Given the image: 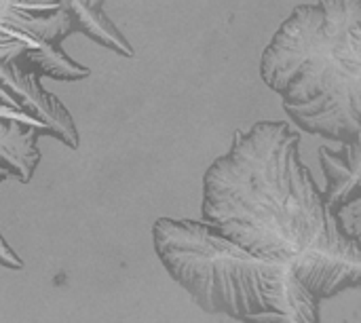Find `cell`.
<instances>
[{
	"label": "cell",
	"mask_w": 361,
	"mask_h": 323,
	"mask_svg": "<svg viewBox=\"0 0 361 323\" xmlns=\"http://www.w3.org/2000/svg\"><path fill=\"white\" fill-rule=\"evenodd\" d=\"M322 169L326 173V190H322V201L332 216H343V212L361 199V144L347 142L341 150L319 148Z\"/></svg>",
	"instance_id": "cell-5"
},
{
	"label": "cell",
	"mask_w": 361,
	"mask_h": 323,
	"mask_svg": "<svg viewBox=\"0 0 361 323\" xmlns=\"http://www.w3.org/2000/svg\"><path fill=\"white\" fill-rule=\"evenodd\" d=\"M6 178H13V176H11V171H8V167L0 161V182L6 180Z\"/></svg>",
	"instance_id": "cell-9"
},
{
	"label": "cell",
	"mask_w": 361,
	"mask_h": 323,
	"mask_svg": "<svg viewBox=\"0 0 361 323\" xmlns=\"http://www.w3.org/2000/svg\"><path fill=\"white\" fill-rule=\"evenodd\" d=\"M300 135L262 121L237 131L203 178V218L250 254L288 264L319 300L361 286L360 235L332 216L302 165Z\"/></svg>",
	"instance_id": "cell-1"
},
{
	"label": "cell",
	"mask_w": 361,
	"mask_h": 323,
	"mask_svg": "<svg viewBox=\"0 0 361 323\" xmlns=\"http://www.w3.org/2000/svg\"><path fill=\"white\" fill-rule=\"evenodd\" d=\"M102 2L104 0H57L59 8L68 13L74 30L87 34L91 40H95L102 47H108L118 55L133 57V47L116 30V25L102 13Z\"/></svg>",
	"instance_id": "cell-6"
},
{
	"label": "cell",
	"mask_w": 361,
	"mask_h": 323,
	"mask_svg": "<svg viewBox=\"0 0 361 323\" xmlns=\"http://www.w3.org/2000/svg\"><path fill=\"white\" fill-rule=\"evenodd\" d=\"M319 298L309 292L294 271L275 262L262 281V309L243 323H322Z\"/></svg>",
	"instance_id": "cell-4"
},
{
	"label": "cell",
	"mask_w": 361,
	"mask_h": 323,
	"mask_svg": "<svg viewBox=\"0 0 361 323\" xmlns=\"http://www.w3.org/2000/svg\"><path fill=\"white\" fill-rule=\"evenodd\" d=\"M152 239L171 279L205 313L241 322L262 309V281L275 262L250 254L209 222L161 218Z\"/></svg>",
	"instance_id": "cell-3"
},
{
	"label": "cell",
	"mask_w": 361,
	"mask_h": 323,
	"mask_svg": "<svg viewBox=\"0 0 361 323\" xmlns=\"http://www.w3.org/2000/svg\"><path fill=\"white\" fill-rule=\"evenodd\" d=\"M0 267H6V269H13V271H19L23 269V260L8 248V243L2 239L0 235Z\"/></svg>",
	"instance_id": "cell-8"
},
{
	"label": "cell",
	"mask_w": 361,
	"mask_h": 323,
	"mask_svg": "<svg viewBox=\"0 0 361 323\" xmlns=\"http://www.w3.org/2000/svg\"><path fill=\"white\" fill-rule=\"evenodd\" d=\"M260 74L296 127L360 142L361 0L296 6L264 49Z\"/></svg>",
	"instance_id": "cell-2"
},
{
	"label": "cell",
	"mask_w": 361,
	"mask_h": 323,
	"mask_svg": "<svg viewBox=\"0 0 361 323\" xmlns=\"http://www.w3.org/2000/svg\"><path fill=\"white\" fill-rule=\"evenodd\" d=\"M13 61L25 70H32L38 76H51L59 80H80L91 74L89 68L72 61L61 51V42H49V40H42L38 47L23 51Z\"/></svg>",
	"instance_id": "cell-7"
}]
</instances>
